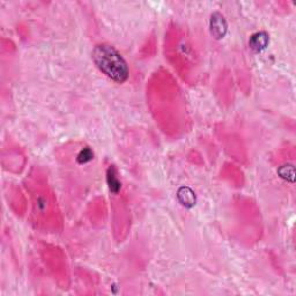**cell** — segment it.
I'll list each match as a JSON object with an SVG mask.
<instances>
[{
  "label": "cell",
  "instance_id": "4",
  "mask_svg": "<svg viewBox=\"0 0 296 296\" xmlns=\"http://www.w3.org/2000/svg\"><path fill=\"white\" fill-rule=\"evenodd\" d=\"M107 180H108V184H109L110 190L115 193L118 192L120 189V182L118 181V178H117L115 169L109 168V170H108V174H107Z\"/></svg>",
  "mask_w": 296,
  "mask_h": 296
},
{
  "label": "cell",
  "instance_id": "3",
  "mask_svg": "<svg viewBox=\"0 0 296 296\" xmlns=\"http://www.w3.org/2000/svg\"><path fill=\"white\" fill-rule=\"evenodd\" d=\"M268 44V35L266 33H256L250 37L249 45L251 46L252 50L255 51H261L266 48Z\"/></svg>",
  "mask_w": 296,
  "mask_h": 296
},
{
  "label": "cell",
  "instance_id": "2",
  "mask_svg": "<svg viewBox=\"0 0 296 296\" xmlns=\"http://www.w3.org/2000/svg\"><path fill=\"white\" fill-rule=\"evenodd\" d=\"M211 32L215 38H222L227 33V22L220 13H214L211 18Z\"/></svg>",
  "mask_w": 296,
  "mask_h": 296
},
{
  "label": "cell",
  "instance_id": "5",
  "mask_svg": "<svg viewBox=\"0 0 296 296\" xmlns=\"http://www.w3.org/2000/svg\"><path fill=\"white\" fill-rule=\"evenodd\" d=\"M92 157V150H91V149H88V148H86V149L81 150V153L79 154L78 161H79L80 163H85V162L91 161Z\"/></svg>",
  "mask_w": 296,
  "mask_h": 296
},
{
  "label": "cell",
  "instance_id": "1",
  "mask_svg": "<svg viewBox=\"0 0 296 296\" xmlns=\"http://www.w3.org/2000/svg\"><path fill=\"white\" fill-rule=\"evenodd\" d=\"M92 60L98 70L113 81L122 83L129 78L128 64L113 46L109 44L95 46L92 51Z\"/></svg>",
  "mask_w": 296,
  "mask_h": 296
}]
</instances>
